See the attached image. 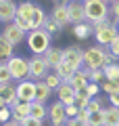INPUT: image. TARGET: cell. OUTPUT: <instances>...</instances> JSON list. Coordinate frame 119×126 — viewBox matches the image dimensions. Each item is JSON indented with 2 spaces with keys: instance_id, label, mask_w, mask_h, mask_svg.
Wrapping results in <instances>:
<instances>
[{
  "instance_id": "obj_1",
  "label": "cell",
  "mask_w": 119,
  "mask_h": 126,
  "mask_svg": "<svg viewBox=\"0 0 119 126\" xmlns=\"http://www.w3.org/2000/svg\"><path fill=\"white\" fill-rule=\"evenodd\" d=\"M117 59L111 55L109 48H105V46L96 44V46H90V48H86V55H84V67L86 69H105L107 65H111V63H115Z\"/></svg>"
},
{
  "instance_id": "obj_2",
  "label": "cell",
  "mask_w": 119,
  "mask_h": 126,
  "mask_svg": "<svg viewBox=\"0 0 119 126\" xmlns=\"http://www.w3.org/2000/svg\"><path fill=\"white\" fill-rule=\"evenodd\" d=\"M84 4H86V19L90 25L111 19V4L107 0H84Z\"/></svg>"
},
{
  "instance_id": "obj_3",
  "label": "cell",
  "mask_w": 119,
  "mask_h": 126,
  "mask_svg": "<svg viewBox=\"0 0 119 126\" xmlns=\"http://www.w3.org/2000/svg\"><path fill=\"white\" fill-rule=\"evenodd\" d=\"M50 40H52V36L42 27V30H31L29 34H27V40L25 42H27V48L31 50V55L44 57L46 50L50 48Z\"/></svg>"
},
{
  "instance_id": "obj_4",
  "label": "cell",
  "mask_w": 119,
  "mask_h": 126,
  "mask_svg": "<svg viewBox=\"0 0 119 126\" xmlns=\"http://www.w3.org/2000/svg\"><path fill=\"white\" fill-rule=\"evenodd\" d=\"M92 30H94L96 42L100 46H105V48H109L111 42L119 36V27L113 23V19H107V21H102V23H96V25H92Z\"/></svg>"
},
{
  "instance_id": "obj_5",
  "label": "cell",
  "mask_w": 119,
  "mask_h": 126,
  "mask_svg": "<svg viewBox=\"0 0 119 126\" xmlns=\"http://www.w3.org/2000/svg\"><path fill=\"white\" fill-rule=\"evenodd\" d=\"M11 74H13V80L21 82V80H29V59L19 57V55H13V57L6 61Z\"/></svg>"
},
{
  "instance_id": "obj_6",
  "label": "cell",
  "mask_w": 119,
  "mask_h": 126,
  "mask_svg": "<svg viewBox=\"0 0 119 126\" xmlns=\"http://www.w3.org/2000/svg\"><path fill=\"white\" fill-rule=\"evenodd\" d=\"M48 63L44 61V57H38V55H34V57L29 59V80L34 82H40V80H44L46 76H48Z\"/></svg>"
},
{
  "instance_id": "obj_7",
  "label": "cell",
  "mask_w": 119,
  "mask_h": 126,
  "mask_svg": "<svg viewBox=\"0 0 119 126\" xmlns=\"http://www.w3.org/2000/svg\"><path fill=\"white\" fill-rule=\"evenodd\" d=\"M84 55H86V50H82V46H67L65 48V55H63V61L65 63H69V65H73L75 69H82L84 67Z\"/></svg>"
},
{
  "instance_id": "obj_8",
  "label": "cell",
  "mask_w": 119,
  "mask_h": 126,
  "mask_svg": "<svg viewBox=\"0 0 119 126\" xmlns=\"http://www.w3.org/2000/svg\"><path fill=\"white\" fill-rule=\"evenodd\" d=\"M17 97L21 103H34L36 101V82L34 80L17 82Z\"/></svg>"
},
{
  "instance_id": "obj_9",
  "label": "cell",
  "mask_w": 119,
  "mask_h": 126,
  "mask_svg": "<svg viewBox=\"0 0 119 126\" xmlns=\"http://www.w3.org/2000/svg\"><path fill=\"white\" fill-rule=\"evenodd\" d=\"M67 6H69V19H71L73 25L88 21V19H86V4H84V0H71Z\"/></svg>"
},
{
  "instance_id": "obj_10",
  "label": "cell",
  "mask_w": 119,
  "mask_h": 126,
  "mask_svg": "<svg viewBox=\"0 0 119 126\" xmlns=\"http://www.w3.org/2000/svg\"><path fill=\"white\" fill-rule=\"evenodd\" d=\"M67 105H63L61 101H54L48 107V120L50 124H67Z\"/></svg>"
},
{
  "instance_id": "obj_11",
  "label": "cell",
  "mask_w": 119,
  "mask_h": 126,
  "mask_svg": "<svg viewBox=\"0 0 119 126\" xmlns=\"http://www.w3.org/2000/svg\"><path fill=\"white\" fill-rule=\"evenodd\" d=\"M54 93H57V101H61L63 105H73L75 103V94H77V90L71 86V82H63Z\"/></svg>"
},
{
  "instance_id": "obj_12",
  "label": "cell",
  "mask_w": 119,
  "mask_h": 126,
  "mask_svg": "<svg viewBox=\"0 0 119 126\" xmlns=\"http://www.w3.org/2000/svg\"><path fill=\"white\" fill-rule=\"evenodd\" d=\"M2 36H4L13 46H17V44H21L23 40H27V34H25V32H21L15 23H6L4 30H2Z\"/></svg>"
},
{
  "instance_id": "obj_13",
  "label": "cell",
  "mask_w": 119,
  "mask_h": 126,
  "mask_svg": "<svg viewBox=\"0 0 119 126\" xmlns=\"http://www.w3.org/2000/svg\"><path fill=\"white\" fill-rule=\"evenodd\" d=\"M0 99L6 103V107H15V105L21 103L17 97V86L15 84H0Z\"/></svg>"
},
{
  "instance_id": "obj_14",
  "label": "cell",
  "mask_w": 119,
  "mask_h": 126,
  "mask_svg": "<svg viewBox=\"0 0 119 126\" xmlns=\"http://www.w3.org/2000/svg\"><path fill=\"white\" fill-rule=\"evenodd\" d=\"M50 17H52L61 27H65V25L71 23V19H69V6H67L65 2H57L54 9H52V13H50Z\"/></svg>"
},
{
  "instance_id": "obj_15",
  "label": "cell",
  "mask_w": 119,
  "mask_h": 126,
  "mask_svg": "<svg viewBox=\"0 0 119 126\" xmlns=\"http://www.w3.org/2000/svg\"><path fill=\"white\" fill-rule=\"evenodd\" d=\"M17 17V4L13 0H0V21L13 23Z\"/></svg>"
},
{
  "instance_id": "obj_16",
  "label": "cell",
  "mask_w": 119,
  "mask_h": 126,
  "mask_svg": "<svg viewBox=\"0 0 119 126\" xmlns=\"http://www.w3.org/2000/svg\"><path fill=\"white\" fill-rule=\"evenodd\" d=\"M63 55H65V48L50 46V48L46 50V55H44V61L48 63V67H50V69H54L57 65H61V63H63Z\"/></svg>"
},
{
  "instance_id": "obj_17",
  "label": "cell",
  "mask_w": 119,
  "mask_h": 126,
  "mask_svg": "<svg viewBox=\"0 0 119 126\" xmlns=\"http://www.w3.org/2000/svg\"><path fill=\"white\" fill-rule=\"evenodd\" d=\"M11 111H13V120L21 124L23 120L31 118V103H19L15 107H11Z\"/></svg>"
},
{
  "instance_id": "obj_18",
  "label": "cell",
  "mask_w": 119,
  "mask_h": 126,
  "mask_svg": "<svg viewBox=\"0 0 119 126\" xmlns=\"http://www.w3.org/2000/svg\"><path fill=\"white\" fill-rule=\"evenodd\" d=\"M54 74H57V76L61 78L63 82H71V78H73L75 74H77V69H75L73 65H69V63H65V61H63L61 65H57V67H54Z\"/></svg>"
},
{
  "instance_id": "obj_19",
  "label": "cell",
  "mask_w": 119,
  "mask_h": 126,
  "mask_svg": "<svg viewBox=\"0 0 119 126\" xmlns=\"http://www.w3.org/2000/svg\"><path fill=\"white\" fill-rule=\"evenodd\" d=\"M50 97H52V88H50V86L46 84L44 80L36 82V101H40V103H46Z\"/></svg>"
},
{
  "instance_id": "obj_20",
  "label": "cell",
  "mask_w": 119,
  "mask_h": 126,
  "mask_svg": "<svg viewBox=\"0 0 119 126\" xmlns=\"http://www.w3.org/2000/svg\"><path fill=\"white\" fill-rule=\"evenodd\" d=\"M36 9H38V4L36 2H31V0H25V2H19L17 4V17H23L29 21L31 15L36 13Z\"/></svg>"
},
{
  "instance_id": "obj_21",
  "label": "cell",
  "mask_w": 119,
  "mask_h": 126,
  "mask_svg": "<svg viewBox=\"0 0 119 126\" xmlns=\"http://www.w3.org/2000/svg\"><path fill=\"white\" fill-rule=\"evenodd\" d=\"M92 34H94V30H92V25H90L88 21L73 25V36L77 38V40H86V38H90Z\"/></svg>"
},
{
  "instance_id": "obj_22",
  "label": "cell",
  "mask_w": 119,
  "mask_h": 126,
  "mask_svg": "<svg viewBox=\"0 0 119 126\" xmlns=\"http://www.w3.org/2000/svg\"><path fill=\"white\" fill-rule=\"evenodd\" d=\"M46 11L42 9V6H38L36 9V13L31 15V19H29V23H31V30H42L44 27V23H46Z\"/></svg>"
},
{
  "instance_id": "obj_23",
  "label": "cell",
  "mask_w": 119,
  "mask_h": 126,
  "mask_svg": "<svg viewBox=\"0 0 119 126\" xmlns=\"http://www.w3.org/2000/svg\"><path fill=\"white\" fill-rule=\"evenodd\" d=\"M105 126H119V107H105Z\"/></svg>"
},
{
  "instance_id": "obj_24",
  "label": "cell",
  "mask_w": 119,
  "mask_h": 126,
  "mask_svg": "<svg viewBox=\"0 0 119 126\" xmlns=\"http://www.w3.org/2000/svg\"><path fill=\"white\" fill-rule=\"evenodd\" d=\"M13 48L15 46L0 34V61H9V59L13 57Z\"/></svg>"
},
{
  "instance_id": "obj_25",
  "label": "cell",
  "mask_w": 119,
  "mask_h": 126,
  "mask_svg": "<svg viewBox=\"0 0 119 126\" xmlns=\"http://www.w3.org/2000/svg\"><path fill=\"white\" fill-rule=\"evenodd\" d=\"M31 118L44 122L46 118H48V109H46V105L40 103V101H34V103H31Z\"/></svg>"
},
{
  "instance_id": "obj_26",
  "label": "cell",
  "mask_w": 119,
  "mask_h": 126,
  "mask_svg": "<svg viewBox=\"0 0 119 126\" xmlns=\"http://www.w3.org/2000/svg\"><path fill=\"white\" fill-rule=\"evenodd\" d=\"M102 72H105V80H109V82H119V61L107 65Z\"/></svg>"
},
{
  "instance_id": "obj_27",
  "label": "cell",
  "mask_w": 119,
  "mask_h": 126,
  "mask_svg": "<svg viewBox=\"0 0 119 126\" xmlns=\"http://www.w3.org/2000/svg\"><path fill=\"white\" fill-rule=\"evenodd\" d=\"M0 84H13V74H11L6 61H0Z\"/></svg>"
},
{
  "instance_id": "obj_28",
  "label": "cell",
  "mask_w": 119,
  "mask_h": 126,
  "mask_svg": "<svg viewBox=\"0 0 119 126\" xmlns=\"http://www.w3.org/2000/svg\"><path fill=\"white\" fill-rule=\"evenodd\" d=\"M88 126H105V109L102 111H96V113H90Z\"/></svg>"
},
{
  "instance_id": "obj_29",
  "label": "cell",
  "mask_w": 119,
  "mask_h": 126,
  "mask_svg": "<svg viewBox=\"0 0 119 126\" xmlns=\"http://www.w3.org/2000/svg\"><path fill=\"white\" fill-rule=\"evenodd\" d=\"M105 109V99L96 97V99H90V105H88V111L90 113H96V111H102Z\"/></svg>"
},
{
  "instance_id": "obj_30",
  "label": "cell",
  "mask_w": 119,
  "mask_h": 126,
  "mask_svg": "<svg viewBox=\"0 0 119 126\" xmlns=\"http://www.w3.org/2000/svg\"><path fill=\"white\" fill-rule=\"evenodd\" d=\"M44 82H46V84H48V86H50V88H52V90H57L59 86L63 84V80H61V78H59V76H57V74H54V72H50L48 76L44 78Z\"/></svg>"
},
{
  "instance_id": "obj_31",
  "label": "cell",
  "mask_w": 119,
  "mask_h": 126,
  "mask_svg": "<svg viewBox=\"0 0 119 126\" xmlns=\"http://www.w3.org/2000/svg\"><path fill=\"white\" fill-rule=\"evenodd\" d=\"M44 30H46V32H48L50 36H52V34H57V32H61V30H63V27H61V25H59V23H57V21H54V19H52V17H48V19H46V23H44Z\"/></svg>"
},
{
  "instance_id": "obj_32",
  "label": "cell",
  "mask_w": 119,
  "mask_h": 126,
  "mask_svg": "<svg viewBox=\"0 0 119 126\" xmlns=\"http://www.w3.org/2000/svg\"><path fill=\"white\" fill-rule=\"evenodd\" d=\"M13 23H15V25H17L21 32H25V34H29V32H31V23L27 21V19H23V17H15Z\"/></svg>"
},
{
  "instance_id": "obj_33",
  "label": "cell",
  "mask_w": 119,
  "mask_h": 126,
  "mask_svg": "<svg viewBox=\"0 0 119 126\" xmlns=\"http://www.w3.org/2000/svg\"><path fill=\"white\" fill-rule=\"evenodd\" d=\"M90 82L102 84V82H105V72H102V69H92V72H90Z\"/></svg>"
},
{
  "instance_id": "obj_34",
  "label": "cell",
  "mask_w": 119,
  "mask_h": 126,
  "mask_svg": "<svg viewBox=\"0 0 119 126\" xmlns=\"http://www.w3.org/2000/svg\"><path fill=\"white\" fill-rule=\"evenodd\" d=\"M111 19H113L115 25H119V0L111 2Z\"/></svg>"
},
{
  "instance_id": "obj_35",
  "label": "cell",
  "mask_w": 119,
  "mask_h": 126,
  "mask_svg": "<svg viewBox=\"0 0 119 126\" xmlns=\"http://www.w3.org/2000/svg\"><path fill=\"white\" fill-rule=\"evenodd\" d=\"M11 120H13V111H11V107L0 109V122L4 124V122H11Z\"/></svg>"
},
{
  "instance_id": "obj_36",
  "label": "cell",
  "mask_w": 119,
  "mask_h": 126,
  "mask_svg": "<svg viewBox=\"0 0 119 126\" xmlns=\"http://www.w3.org/2000/svg\"><path fill=\"white\" fill-rule=\"evenodd\" d=\"M109 50H111V55H113L115 59H119V36L115 38L113 42H111V46H109Z\"/></svg>"
},
{
  "instance_id": "obj_37",
  "label": "cell",
  "mask_w": 119,
  "mask_h": 126,
  "mask_svg": "<svg viewBox=\"0 0 119 126\" xmlns=\"http://www.w3.org/2000/svg\"><path fill=\"white\" fill-rule=\"evenodd\" d=\"M21 126H44L42 120H36V118H27V120L21 122Z\"/></svg>"
},
{
  "instance_id": "obj_38",
  "label": "cell",
  "mask_w": 119,
  "mask_h": 126,
  "mask_svg": "<svg viewBox=\"0 0 119 126\" xmlns=\"http://www.w3.org/2000/svg\"><path fill=\"white\" fill-rule=\"evenodd\" d=\"M67 120H71V118H77V113H79V109L75 107V105H67Z\"/></svg>"
},
{
  "instance_id": "obj_39",
  "label": "cell",
  "mask_w": 119,
  "mask_h": 126,
  "mask_svg": "<svg viewBox=\"0 0 119 126\" xmlns=\"http://www.w3.org/2000/svg\"><path fill=\"white\" fill-rule=\"evenodd\" d=\"M107 99H109V105H113V107H119V93H115V94H109Z\"/></svg>"
},
{
  "instance_id": "obj_40",
  "label": "cell",
  "mask_w": 119,
  "mask_h": 126,
  "mask_svg": "<svg viewBox=\"0 0 119 126\" xmlns=\"http://www.w3.org/2000/svg\"><path fill=\"white\" fill-rule=\"evenodd\" d=\"M67 126H88L86 122L77 120V118H71V120H67Z\"/></svg>"
},
{
  "instance_id": "obj_41",
  "label": "cell",
  "mask_w": 119,
  "mask_h": 126,
  "mask_svg": "<svg viewBox=\"0 0 119 126\" xmlns=\"http://www.w3.org/2000/svg\"><path fill=\"white\" fill-rule=\"evenodd\" d=\"M2 126H21V124H19V122H15V120H11V122H4Z\"/></svg>"
},
{
  "instance_id": "obj_42",
  "label": "cell",
  "mask_w": 119,
  "mask_h": 126,
  "mask_svg": "<svg viewBox=\"0 0 119 126\" xmlns=\"http://www.w3.org/2000/svg\"><path fill=\"white\" fill-rule=\"evenodd\" d=\"M4 107H6V103H4L2 99H0V109H4Z\"/></svg>"
},
{
  "instance_id": "obj_43",
  "label": "cell",
  "mask_w": 119,
  "mask_h": 126,
  "mask_svg": "<svg viewBox=\"0 0 119 126\" xmlns=\"http://www.w3.org/2000/svg\"><path fill=\"white\" fill-rule=\"evenodd\" d=\"M50 126H67V124H50Z\"/></svg>"
},
{
  "instance_id": "obj_44",
  "label": "cell",
  "mask_w": 119,
  "mask_h": 126,
  "mask_svg": "<svg viewBox=\"0 0 119 126\" xmlns=\"http://www.w3.org/2000/svg\"><path fill=\"white\" fill-rule=\"evenodd\" d=\"M107 2H109V4H111V2H115V0H107Z\"/></svg>"
}]
</instances>
